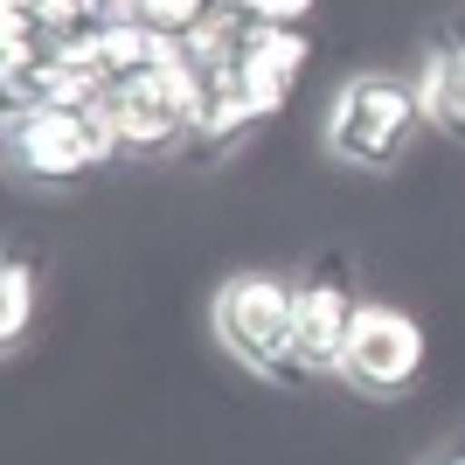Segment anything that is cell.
<instances>
[{
    "mask_svg": "<svg viewBox=\"0 0 465 465\" xmlns=\"http://www.w3.org/2000/svg\"><path fill=\"white\" fill-rule=\"evenodd\" d=\"M417 375H424V327H417V312H403L396 299H361L341 382H348L354 396H369V403H389V396H403Z\"/></svg>",
    "mask_w": 465,
    "mask_h": 465,
    "instance_id": "3",
    "label": "cell"
},
{
    "mask_svg": "<svg viewBox=\"0 0 465 465\" xmlns=\"http://www.w3.org/2000/svg\"><path fill=\"white\" fill-rule=\"evenodd\" d=\"M445 465H465V451H459V459H445Z\"/></svg>",
    "mask_w": 465,
    "mask_h": 465,
    "instance_id": "12",
    "label": "cell"
},
{
    "mask_svg": "<svg viewBox=\"0 0 465 465\" xmlns=\"http://www.w3.org/2000/svg\"><path fill=\"white\" fill-rule=\"evenodd\" d=\"M215 15V0H139V21L160 28V35H188Z\"/></svg>",
    "mask_w": 465,
    "mask_h": 465,
    "instance_id": "9",
    "label": "cell"
},
{
    "mask_svg": "<svg viewBox=\"0 0 465 465\" xmlns=\"http://www.w3.org/2000/svg\"><path fill=\"white\" fill-rule=\"evenodd\" d=\"M35 264L28 257H7L0 264V348L15 354L21 341H28V327H35Z\"/></svg>",
    "mask_w": 465,
    "mask_h": 465,
    "instance_id": "8",
    "label": "cell"
},
{
    "mask_svg": "<svg viewBox=\"0 0 465 465\" xmlns=\"http://www.w3.org/2000/svg\"><path fill=\"white\" fill-rule=\"evenodd\" d=\"M361 299L348 292L341 264H320L312 278H299V369L306 375H341L348 369V333Z\"/></svg>",
    "mask_w": 465,
    "mask_h": 465,
    "instance_id": "6",
    "label": "cell"
},
{
    "mask_svg": "<svg viewBox=\"0 0 465 465\" xmlns=\"http://www.w3.org/2000/svg\"><path fill=\"white\" fill-rule=\"evenodd\" d=\"M215 7H243V0H215Z\"/></svg>",
    "mask_w": 465,
    "mask_h": 465,
    "instance_id": "11",
    "label": "cell"
},
{
    "mask_svg": "<svg viewBox=\"0 0 465 465\" xmlns=\"http://www.w3.org/2000/svg\"><path fill=\"white\" fill-rule=\"evenodd\" d=\"M320 0H243V15L251 21H306Z\"/></svg>",
    "mask_w": 465,
    "mask_h": 465,
    "instance_id": "10",
    "label": "cell"
},
{
    "mask_svg": "<svg viewBox=\"0 0 465 465\" xmlns=\"http://www.w3.org/2000/svg\"><path fill=\"white\" fill-rule=\"evenodd\" d=\"M7 139H15L21 174H35V181H84V174H97L84 104H15V112H7Z\"/></svg>",
    "mask_w": 465,
    "mask_h": 465,
    "instance_id": "4",
    "label": "cell"
},
{
    "mask_svg": "<svg viewBox=\"0 0 465 465\" xmlns=\"http://www.w3.org/2000/svg\"><path fill=\"white\" fill-rule=\"evenodd\" d=\"M417 84V104H424V125L445 139H465V35H438L410 70Z\"/></svg>",
    "mask_w": 465,
    "mask_h": 465,
    "instance_id": "7",
    "label": "cell"
},
{
    "mask_svg": "<svg viewBox=\"0 0 465 465\" xmlns=\"http://www.w3.org/2000/svg\"><path fill=\"white\" fill-rule=\"evenodd\" d=\"M209 327L236 369L264 375V382H306V369H299V285L272 272H236L215 285Z\"/></svg>",
    "mask_w": 465,
    "mask_h": 465,
    "instance_id": "1",
    "label": "cell"
},
{
    "mask_svg": "<svg viewBox=\"0 0 465 465\" xmlns=\"http://www.w3.org/2000/svg\"><path fill=\"white\" fill-rule=\"evenodd\" d=\"M306 63H312V35L299 21H251L243 49H236V91L251 104V118L285 112L299 77H306Z\"/></svg>",
    "mask_w": 465,
    "mask_h": 465,
    "instance_id": "5",
    "label": "cell"
},
{
    "mask_svg": "<svg viewBox=\"0 0 465 465\" xmlns=\"http://www.w3.org/2000/svg\"><path fill=\"white\" fill-rule=\"evenodd\" d=\"M424 133V104H417V84L389 77V70H361L333 91L327 104V153L361 167V174H389L396 160H410Z\"/></svg>",
    "mask_w": 465,
    "mask_h": 465,
    "instance_id": "2",
    "label": "cell"
}]
</instances>
